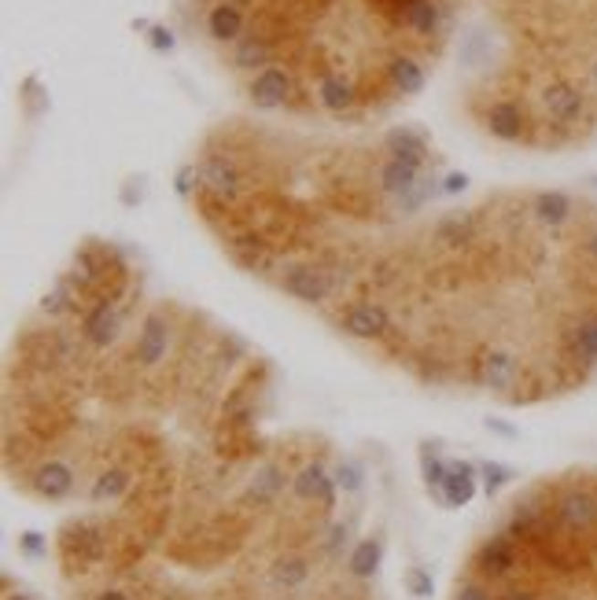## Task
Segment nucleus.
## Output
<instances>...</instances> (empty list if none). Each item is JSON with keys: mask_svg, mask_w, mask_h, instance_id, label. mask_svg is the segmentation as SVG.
<instances>
[{"mask_svg": "<svg viewBox=\"0 0 597 600\" xmlns=\"http://www.w3.org/2000/svg\"><path fill=\"white\" fill-rule=\"evenodd\" d=\"M336 325L354 339H383L391 332V314L380 303H351Z\"/></svg>", "mask_w": 597, "mask_h": 600, "instance_id": "1", "label": "nucleus"}, {"mask_svg": "<svg viewBox=\"0 0 597 600\" xmlns=\"http://www.w3.org/2000/svg\"><path fill=\"white\" fill-rule=\"evenodd\" d=\"M280 287H284V295L298 298V303L318 306V303H325V298L332 295V276L321 273V269H314V265H291L280 276Z\"/></svg>", "mask_w": 597, "mask_h": 600, "instance_id": "2", "label": "nucleus"}, {"mask_svg": "<svg viewBox=\"0 0 597 600\" xmlns=\"http://www.w3.org/2000/svg\"><path fill=\"white\" fill-rule=\"evenodd\" d=\"M520 376V357L513 350H487L479 357V368H476V383L487 387V390H509Z\"/></svg>", "mask_w": 597, "mask_h": 600, "instance_id": "3", "label": "nucleus"}, {"mask_svg": "<svg viewBox=\"0 0 597 600\" xmlns=\"http://www.w3.org/2000/svg\"><path fill=\"white\" fill-rule=\"evenodd\" d=\"M288 92H291V78H288V70H280V67H266V70H258L255 81H251V88H247L251 104L262 108V111L280 108L284 99H288Z\"/></svg>", "mask_w": 597, "mask_h": 600, "instance_id": "4", "label": "nucleus"}, {"mask_svg": "<svg viewBox=\"0 0 597 600\" xmlns=\"http://www.w3.org/2000/svg\"><path fill=\"white\" fill-rule=\"evenodd\" d=\"M476 567L487 574V578H502L517 567V549H513V538L509 534H494L479 545L476 553Z\"/></svg>", "mask_w": 597, "mask_h": 600, "instance_id": "5", "label": "nucleus"}, {"mask_svg": "<svg viewBox=\"0 0 597 600\" xmlns=\"http://www.w3.org/2000/svg\"><path fill=\"white\" fill-rule=\"evenodd\" d=\"M557 516L568 531H590L597 527V497L586 490H568L557 502Z\"/></svg>", "mask_w": 597, "mask_h": 600, "instance_id": "6", "label": "nucleus"}, {"mask_svg": "<svg viewBox=\"0 0 597 600\" xmlns=\"http://www.w3.org/2000/svg\"><path fill=\"white\" fill-rule=\"evenodd\" d=\"M291 486H295V493L303 497V502H318L321 509H332V505H336V479H329L321 464L303 468V471L295 475Z\"/></svg>", "mask_w": 597, "mask_h": 600, "instance_id": "7", "label": "nucleus"}, {"mask_svg": "<svg viewBox=\"0 0 597 600\" xmlns=\"http://www.w3.org/2000/svg\"><path fill=\"white\" fill-rule=\"evenodd\" d=\"M446 468H450V475L443 482V502L450 509H465L472 497H476V475H479V468L468 464V460H450Z\"/></svg>", "mask_w": 597, "mask_h": 600, "instance_id": "8", "label": "nucleus"}, {"mask_svg": "<svg viewBox=\"0 0 597 600\" xmlns=\"http://www.w3.org/2000/svg\"><path fill=\"white\" fill-rule=\"evenodd\" d=\"M34 490L45 497V502H63V497L74 490V471L63 460H45L34 471Z\"/></svg>", "mask_w": 597, "mask_h": 600, "instance_id": "9", "label": "nucleus"}, {"mask_svg": "<svg viewBox=\"0 0 597 600\" xmlns=\"http://www.w3.org/2000/svg\"><path fill=\"white\" fill-rule=\"evenodd\" d=\"M81 332L92 347H108L115 336H119V314H115V303H108V298H100V303L85 314L81 321Z\"/></svg>", "mask_w": 597, "mask_h": 600, "instance_id": "10", "label": "nucleus"}, {"mask_svg": "<svg viewBox=\"0 0 597 600\" xmlns=\"http://www.w3.org/2000/svg\"><path fill=\"white\" fill-rule=\"evenodd\" d=\"M166 343H170V328H166V321H162L159 314H152V317L144 321L141 336H137L133 357H137L141 365H159L162 354H166Z\"/></svg>", "mask_w": 597, "mask_h": 600, "instance_id": "11", "label": "nucleus"}, {"mask_svg": "<svg viewBox=\"0 0 597 600\" xmlns=\"http://www.w3.org/2000/svg\"><path fill=\"white\" fill-rule=\"evenodd\" d=\"M487 129L498 140H520L524 137V111L517 104H509V99H502V104H490Z\"/></svg>", "mask_w": 597, "mask_h": 600, "instance_id": "12", "label": "nucleus"}, {"mask_svg": "<svg viewBox=\"0 0 597 600\" xmlns=\"http://www.w3.org/2000/svg\"><path fill=\"white\" fill-rule=\"evenodd\" d=\"M542 104H546V111H550L557 122H571V119H579V111H582V92H579L575 85H568V81H553V85L546 88V96H542Z\"/></svg>", "mask_w": 597, "mask_h": 600, "instance_id": "13", "label": "nucleus"}, {"mask_svg": "<svg viewBox=\"0 0 597 600\" xmlns=\"http://www.w3.org/2000/svg\"><path fill=\"white\" fill-rule=\"evenodd\" d=\"M383 148L398 159V162H410V166H424V159H428V144H424V137H417L414 129H391L387 137H383Z\"/></svg>", "mask_w": 597, "mask_h": 600, "instance_id": "14", "label": "nucleus"}, {"mask_svg": "<svg viewBox=\"0 0 597 600\" xmlns=\"http://www.w3.org/2000/svg\"><path fill=\"white\" fill-rule=\"evenodd\" d=\"M207 30L215 41L229 45V41H240L244 34V12L236 5H215L211 16H207Z\"/></svg>", "mask_w": 597, "mask_h": 600, "instance_id": "15", "label": "nucleus"}, {"mask_svg": "<svg viewBox=\"0 0 597 600\" xmlns=\"http://www.w3.org/2000/svg\"><path fill=\"white\" fill-rule=\"evenodd\" d=\"M568 350L575 361L597 365V317H586L568 332Z\"/></svg>", "mask_w": 597, "mask_h": 600, "instance_id": "16", "label": "nucleus"}, {"mask_svg": "<svg viewBox=\"0 0 597 600\" xmlns=\"http://www.w3.org/2000/svg\"><path fill=\"white\" fill-rule=\"evenodd\" d=\"M199 181H204L215 195H222V199H233L236 191H240V177L233 173V166H225L222 159H211V162H204V170H199Z\"/></svg>", "mask_w": 597, "mask_h": 600, "instance_id": "17", "label": "nucleus"}, {"mask_svg": "<svg viewBox=\"0 0 597 600\" xmlns=\"http://www.w3.org/2000/svg\"><path fill=\"white\" fill-rule=\"evenodd\" d=\"M380 188L391 191V195H410V191L417 188V166L391 159V162L380 170Z\"/></svg>", "mask_w": 597, "mask_h": 600, "instance_id": "18", "label": "nucleus"}, {"mask_svg": "<svg viewBox=\"0 0 597 600\" xmlns=\"http://www.w3.org/2000/svg\"><path fill=\"white\" fill-rule=\"evenodd\" d=\"M571 214V199L564 191H539L535 195V218L542 225H564Z\"/></svg>", "mask_w": 597, "mask_h": 600, "instance_id": "19", "label": "nucleus"}, {"mask_svg": "<svg viewBox=\"0 0 597 600\" xmlns=\"http://www.w3.org/2000/svg\"><path fill=\"white\" fill-rule=\"evenodd\" d=\"M391 81H394V88L403 92V96H417L421 88H424V70L410 59V56H398V59H391Z\"/></svg>", "mask_w": 597, "mask_h": 600, "instance_id": "20", "label": "nucleus"}, {"mask_svg": "<svg viewBox=\"0 0 597 600\" xmlns=\"http://www.w3.org/2000/svg\"><path fill=\"white\" fill-rule=\"evenodd\" d=\"M318 99L329 108V111H347L354 104V88L351 81H343L340 74H325L321 85H318Z\"/></svg>", "mask_w": 597, "mask_h": 600, "instance_id": "21", "label": "nucleus"}, {"mask_svg": "<svg viewBox=\"0 0 597 600\" xmlns=\"http://www.w3.org/2000/svg\"><path fill=\"white\" fill-rule=\"evenodd\" d=\"M380 556H383L380 538H365V542H358V549L351 553V571H354L358 578H372L376 567H380Z\"/></svg>", "mask_w": 597, "mask_h": 600, "instance_id": "22", "label": "nucleus"}, {"mask_svg": "<svg viewBox=\"0 0 597 600\" xmlns=\"http://www.w3.org/2000/svg\"><path fill=\"white\" fill-rule=\"evenodd\" d=\"M130 490V471H122V468H111V471H104L96 479V486H92V502H115V497H122Z\"/></svg>", "mask_w": 597, "mask_h": 600, "instance_id": "23", "label": "nucleus"}, {"mask_svg": "<svg viewBox=\"0 0 597 600\" xmlns=\"http://www.w3.org/2000/svg\"><path fill=\"white\" fill-rule=\"evenodd\" d=\"M310 578V567L307 560H298V556H284L273 564V582L284 585V589H295V585H303Z\"/></svg>", "mask_w": 597, "mask_h": 600, "instance_id": "24", "label": "nucleus"}, {"mask_svg": "<svg viewBox=\"0 0 597 600\" xmlns=\"http://www.w3.org/2000/svg\"><path fill=\"white\" fill-rule=\"evenodd\" d=\"M406 23H410L417 34H435V26H439V8H435V0H414V5L406 8Z\"/></svg>", "mask_w": 597, "mask_h": 600, "instance_id": "25", "label": "nucleus"}, {"mask_svg": "<svg viewBox=\"0 0 597 600\" xmlns=\"http://www.w3.org/2000/svg\"><path fill=\"white\" fill-rule=\"evenodd\" d=\"M266 59H269V45L258 41V37H244V41L236 45V56H233V63H236L240 70H255V67H262Z\"/></svg>", "mask_w": 597, "mask_h": 600, "instance_id": "26", "label": "nucleus"}, {"mask_svg": "<svg viewBox=\"0 0 597 600\" xmlns=\"http://www.w3.org/2000/svg\"><path fill=\"white\" fill-rule=\"evenodd\" d=\"M284 490V471L280 468H262L251 482V497L255 502H273V497Z\"/></svg>", "mask_w": 597, "mask_h": 600, "instance_id": "27", "label": "nucleus"}, {"mask_svg": "<svg viewBox=\"0 0 597 600\" xmlns=\"http://www.w3.org/2000/svg\"><path fill=\"white\" fill-rule=\"evenodd\" d=\"M421 471H424L428 490H439V486L446 482V475H450V468L432 453V446H421Z\"/></svg>", "mask_w": 597, "mask_h": 600, "instance_id": "28", "label": "nucleus"}, {"mask_svg": "<svg viewBox=\"0 0 597 600\" xmlns=\"http://www.w3.org/2000/svg\"><path fill=\"white\" fill-rule=\"evenodd\" d=\"M406 589H410V596L428 600V596L435 593V582H432V574H428L424 567H410V571H406Z\"/></svg>", "mask_w": 597, "mask_h": 600, "instance_id": "29", "label": "nucleus"}, {"mask_svg": "<svg viewBox=\"0 0 597 600\" xmlns=\"http://www.w3.org/2000/svg\"><path fill=\"white\" fill-rule=\"evenodd\" d=\"M479 475H483V486H487V493H498L509 479H513V471L509 468H502V464H494V460H487V464H479Z\"/></svg>", "mask_w": 597, "mask_h": 600, "instance_id": "30", "label": "nucleus"}, {"mask_svg": "<svg viewBox=\"0 0 597 600\" xmlns=\"http://www.w3.org/2000/svg\"><path fill=\"white\" fill-rule=\"evenodd\" d=\"M19 553L30 556V560H45V556H48V542H45V534H37V531H23V534H19Z\"/></svg>", "mask_w": 597, "mask_h": 600, "instance_id": "31", "label": "nucleus"}, {"mask_svg": "<svg viewBox=\"0 0 597 600\" xmlns=\"http://www.w3.org/2000/svg\"><path fill=\"white\" fill-rule=\"evenodd\" d=\"M332 479H336V486H343L347 493H358V490H361V468H358L354 460H343V464L336 468Z\"/></svg>", "mask_w": 597, "mask_h": 600, "instance_id": "32", "label": "nucleus"}, {"mask_svg": "<svg viewBox=\"0 0 597 600\" xmlns=\"http://www.w3.org/2000/svg\"><path fill=\"white\" fill-rule=\"evenodd\" d=\"M435 236H439L443 243H461V240L468 236V222H461V218H446V222L435 229Z\"/></svg>", "mask_w": 597, "mask_h": 600, "instance_id": "33", "label": "nucleus"}, {"mask_svg": "<svg viewBox=\"0 0 597 600\" xmlns=\"http://www.w3.org/2000/svg\"><path fill=\"white\" fill-rule=\"evenodd\" d=\"M454 600H494V596H490V589H483L479 582H461V585L454 589Z\"/></svg>", "mask_w": 597, "mask_h": 600, "instance_id": "34", "label": "nucleus"}, {"mask_svg": "<svg viewBox=\"0 0 597 600\" xmlns=\"http://www.w3.org/2000/svg\"><path fill=\"white\" fill-rule=\"evenodd\" d=\"M148 41H152L155 52H173V45H177L173 34H170L166 26H152V30H148Z\"/></svg>", "mask_w": 597, "mask_h": 600, "instance_id": "35", "label": "nucleus"}, {"mask_svg": "<svg viewBox=\"0 0 597 600\" xmlns=\"http://www.w3.org/2000/svg\"><path fill=\"white\" fill-rule=\"evenodd\" d=\"M347 534H351L347 523H336V527H332V538H329V553H332V556H340V549L347 545Z\"/></svg>", "mask_w": 597, "mask_h": 600, "instance_id": "36", "label": "nucleus"}, {"mask_svg": "<svg viewBox=\"0 0 597 600\" xmlns=\"http://www.w3.org/2000/svg\"><path fill=\"white\" fill-rule=\"evenodd\" d=\"M195 177H199V173H195V166H181V170H177V195H188Z\"/></svg>", "mask_w": 597, "mask_h": 600, "instance_id": "37", "label": "nucleus"}, {"mask_svg": "<svg viewBox=\"0 0 597 600\" xmlns=\"http://www.w3.org/2000/svg\"><path fill=\"white\" fill-rule=\"evenodd\" d=\"M465 188H468V177H465V173H450V177L443 181V191H446V195H461Z\"/></svg>", "mask_w": 597, "mask_h": 600, "instance_id": "38", "label": "nucleus"}, {"mask_svg": "<svg viewBox=\"0 0 597 600\" xmlns=\"http://www.w3.org/2000/svg\"><path fill=\"white\" fill-rule=\"evenodd\" d=\"M498 600H539L535 593H528V589H513V593H502Z\"/></svg>", "mask_w": 597, "mask_h": 600, "instance_id": "39", "label": "nucleus"}, {"mask_svg": "<svg viewBox=\"0 0 597 600\" xmlns=\"http://www.w3.org/2000/svg\"><path fill=\"white\" fill-rule=\"evenodd\" d=\"M487 428H490V431H498V435H506V439H517V431H513V428H506L502 420H487Z\"/></svg>", "mask_w": 597, "mask_h": 600, "instance_id": "40", "label": "nucleus"}, {"mask_svg": "<svg viewBox=\"0 0 597 600\" xmlns=\"http://www.w3.org/2000/svg\"><path fill=\"white\" fill-rule=\"evenodd\" d=\"M96 600H130L126 593H119V589H108V593H100Z\"/></svg>", "mask_w": 597, "mask_h": 600, "instance_id": "41", "label": "nucleus"}, {"mask_svg": "<svg viewBox=\"0 0 597 600\" xmlns=\"http://www.w3.org/2000/svg\"><path fill=\"white\" fill-rule=\"evenodd\" d=\"M586 251H590V254H593V258H597V233H593V236H590V240H586Z\"/></svg>", "mask_w": 597, "mask_h": 600, "instance_id": "42", "label": "nucleus"}, {"mask_svg": "<svg viewBox=\"0 0 597 600\" xmlns=\"http://www.w3.org/2000/svg\"><path fill=\"white\" fill-rule=\"evenodd\" d=\"M5 600H34V596H30V593H8Z\"/></svg>", "mask_w": 597, "mask_h": 600, "instance_id": "43", "label": "nucleus"}, {"mask_svg": "<svg viewBox=\"0 0 597 600\" xmlns=\"http://www.w3.org/2000/svg\"><path fill=\"white\" fill-rule=\"evenodd\" d=\"M590 184H593V188H597V173H593V177H590Z\"/></svg>", "mask_w": 597, "mask_h": 600, "instance_id": "44", "label": "nucleus"}, {"mask_svg": "<svg viewBox=\"0 0 597 600\" xmlns=\"http://www.w3.org/2000/svg\"><path fill=\"white\" fill-rule=\"evenodd\" d=\"M593 78H597V63H593Z\"/></svg>", "mask_w": 597, "mask_h": 600, "instance_id": "45", "label": "nucleus"}]
</instances>
